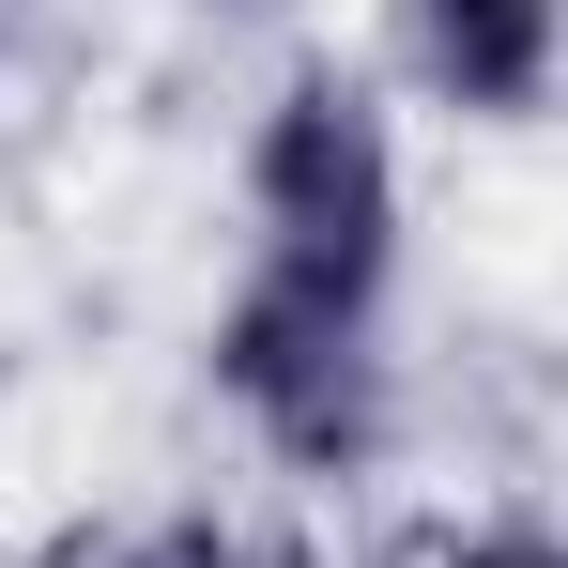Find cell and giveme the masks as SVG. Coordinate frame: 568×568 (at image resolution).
<instances>
[{"label": "cell", "instance_id": "4", "mask_svg": "<svg viewBox=\"0 0 568 568\" xmlns=\"http://www.w3.org/2000/svg\"><path fill=\"white\" fill-rule=\"evenodd\" d=\"M123 568H323V554H277V538H215V523H185V538H139Z\"/></svg>", "mask_w": 568, "mask_h": 568}, {"label": "cell", "instance_id": "5", "mask_svg": "<svg viewBox=\"0 0 568 568\" xmlns=\"http://www.w3.org/2000/svg\"><path fill=\"white\" fill-rule=\"evenodd\" d=\"M430 568H568V538H554V523H462Z\"/></svg>", "mask_w": 568, "mask_h": 568}, {"label": "cell", "instance_id": "2", "mask_svg": "<svg viewBox=\"0 0 568 568\" xmlns=\"http://www.w3.org/2000/svg\"><path fill=\"white\" fill-rule=\"evenodd\" d=\"M200 384L215 415L292 476H369L399 446V354H384V307H338V292H292V277H246L215 292L200 323Z\"/></svg>", "mask_w": 568, "mask_h": 568}, {"label": "cell", "instance_id": "6", "mask_svg": "<svg viewBox=\"0 0 568 568\" xmlns=\"http://www.w3.org/2000/svg\"><path fill=\"white\" fill-rule=\"evenodd\" d=\"M0 78H16V0H0Z\"/></svg>", "mask_w": 568, "mask_h": 568}, {"label": "cell", "instance_id": "3", "mask_svg": "<svg viewBox=\"0 0 568 568\" xmlns=\"http://www.w3.org/2000/svg\"><path fill=\"white\" fill-rule=\"evenodd\" d=\"M399 78L446 123H538L568 93V0H399Z\"/></svg>", "mask_w": 568, "mask_h": 568}, {"label": "cell", "instance_id": "1", "mask_svg": "<svg viewBox=\"0 0 568 568\" xmlns=\"http://www.w3.org/2000/svg\"><path fill=\"white\" fill-rule=\"evenodd\" d=\"M231 200H246V277L399 307L415 170H399V108H384L369 62H292L246 123V154H231Z\"/></svg>", "mask_w": 568, "mask_h": 568}]
</instances>
